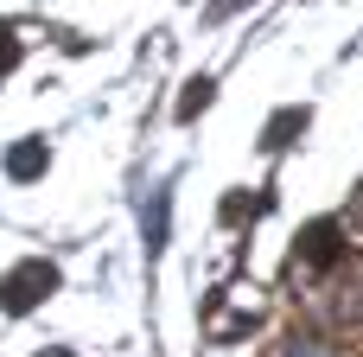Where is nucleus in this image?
<instances>
[{
    "label": "nucleus",
    "instance_id": "1",
    "mask_svg": "<svg viewBox=\"0 0 363 357\" xmlns=\"http://www.w3.org/2000/svg\"><path fill=\"white\" fill-rule=\"evenodd\" d=\"M51 287H57V268H51V262H26L13 281H0V307H6V313H32Z\"/></svg>",
    "mask_w": 363,
    "mask_h": 357
},
{
    "label": "nucleus",
    "instance_id": "2",
    "mask_svg": "<svg viewBox=\"0 0 363 357\" xmlns=\"http://www.w3.org/2000/svg\"><path fill=\"white\" fill-rule=\"evenodd\" d=\"M338 249H345V224H338V217H325V224L300 230V262H306V268H332V262H338Z\"/></svg>",
    "mask_w": 363,
    "mask_h": 357
},
{
    "label": "nucleus",
    "instance_id": "3",
    "mask_svg": "<svg viewBox=\"0 0 363 357\" xmlns=\"http://www.w3.org/2000/svg\"><path fill=\"white\" fill-rule=\"evenodd\" d=\"M45 172V141L38 134H26L19 147H6V179H19V185H32Z\"/></svg>",
    "mask_w": 363,
    "mask_h": 357
},
{
    "label": "nucleus",
    "instance_id": "4",
    "mask_svg": "<svg viewBox=\"0 0 363 357\" xmlns=\"http://www.w3.org/2000/svg\"><path fill=\"white\" fill-rule=\"evenodd\" d=\"M166 204H172V185H160V192L147 198V217H140V230H147V249H153V256H160V243H166V224H172V211H166Z\"/></svg>",
    "mask_w": 363,
    "mask_h": 357
},
{
    "label": "nucleus",
    "instance_id": "5",
    "mask_svg": "<svg viewBox=\"0 0 363 357\" xmlns=\"http://www.w3.org/2000/svg\"><path fill=\"white\" fill-rule=\"evenodd\" d=\"M306 121H313V109H287V115H274V121H268V134H262V153H281Z\"/></svg>",
    "mask_w": 363,
    "mask_h": 357
},
{
    "label": "nucleus",
    "instance_id": "6",
    "mask_svg": "<svg viewBox=\"0 0 363 357\" xmlns=\"http://www.w3.org/2000/svg\"><path fill=\"white\" fill-rule=\"evenodd\" d=\"M211 102H217V83H211V77H191V83L179 89V121H198Z\"/></svg>",
    "mask_w": 363,
    "mask_h": 357
},
{
    "label": "nucleus",
    "instance_id": "7",
    "mask_svg": "<svg viewBox=\"0 0 363 357\" xmlns=\"http://www.w3.org/2000/svg\"><path fill=\"white\" fill-rule=\"evenodd\" d=\"M281 357H338L325 339H294V345H281Z\"/></svg>",
    "mask_w": 363,
    "mask_h": 357
},
{
    "label": "nucleus",
    "instance_id": "8",
    "mask_svg": "<svg viewBox=\"0 0 363 357\" xmlns=\"http://www.w3.org/2000/svg\"><path fill=\"white\" fill-rule=\"evenodd\" d=\"M19 64V38H13V26H0V70H13Z\"/></svg>",
    "mask_w": 363,
    "mask_h": 357
},
{
    "label": "nucleus",
    "instance_id": "9",
    "mask_svg": "<svg viewBox=\"0 0 363 357\" xmlns=\"http://www.w3.org/2000/svg\"><path fill=\"white\" fill-rule=\"evenodd\" d=\"M242 6H249V0H217V6H211V13H204V19H211V26H217V19H236V13H242Z\"/></svg>",
    "mask_w": 363,
    "mask_h": 357
},
{
    "label": "nucleus",
    "instance_id": "10",
    "mask_svg": "<svg viewBox=\"0 0 363 357\" xmlns=\"http://www.w3.org/2000/svg\"><path fill=\"white\" fill-rule=\"evenodd\" d=\"M38 357H77V351H64V345H51V351H38Z\"/></svg>",
    "mask_w": 363,
    "mask_h": 357
}]
</instances>
